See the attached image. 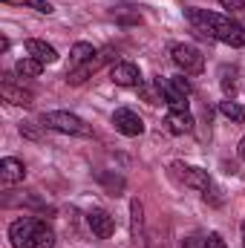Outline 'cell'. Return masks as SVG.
Masks as SVG:
<instances>
[{"label": "cell", "mask_w": 245, "mask_h": 248, "mask_svg": "<svg viewBox=\"0 0 245 248\" xmlns=\"http://www.w3.org/2000/svg\"><path fill=\"white\" fill-rule=\"evenodd\" d=\"M184 17L208 38L228 44V46H245V32L225 15L219 12H208V9H184Z\"/></svg>", "instance_id": "1"}, {"label": "cell", "mask_w": 245, "mask_h": 248, "mask_svg": "<svg viewBox=\"0 0 245 248\" xmlns=\"http://www.w3.org/2000/svg\"><path fill=\"white\" fill-rule=\"evenodd\" d=\"M9 240L15 248H55V231L44 219L20 217L9 225Z\"/></svg>", "instance_id": "2"}, {"label": "cell", "mask_w": 245, "mask_h": 248, "mask_svg": "<svg viewBox=\"0 0 245 248\" xmlns=\"http://www.w3.org/2000/svg\"><path fill=\"white\" fill-rule=\"evenodd\" d=\"M41 127H49L55 133H66V136H92V127L78 119L75 113H66V110H49L41 116Z\"/></svg>", "instance_id": "3"}, {"label": "cell", "mask_w": 245, "mask_h": 248, "mask_svg": "<svg viewBox=\"0 0 245 248\" xmlns=\"http://www.w3.org/2000/svg\"><path fill=\"white\" fill-rule=\"evenodd\" d=\"M170 176H173L179 185L202 190V193L214 185L211 176H208V170H202V168H196V165H184V162H170Z\"/></svg>", "instance_id": "4"}, {"label": "cell", "mask_w": 245, "mask_h": 248, "mask_svg": "<svg viewBox=\"0 0 245 248\" xmlns=\"http://www.w3.org/2000/svg\"><path fill=\"white\" fill-rule=\"evenodd\" d=\"M170 58H173V63L182 69L184 75H199L205 69V55L196 46H190V44H176L170 49Z\"/></svg>", "instance_id": "5"}, {"label": "cell", "mask_w": 245, "mask_h": 248, "mask_svg": "<svg viewBox=\"0 0 245 248\" xmlns=\"http://www.w3.org/2000/svg\"><path fill=\"white\" fill-rule=\"evenodd\" d=\"M0 95H3V101H9V104H15V107H32V101H35V95H32L23 84H17L12 75H3V81H0Z\"/></svg>", "instance_id": "6"}, {"label": "cell", "mask_w": 245, "mask_h": 248, "mask_svg": "<svg viewBox=\"0 0 245 248\" xmlns=\"http://www.w3.org/2000/svg\"><path fill=\"white\" fill-rule=\"evenodd\" d=\"M113 58H116V52H113V49H104V52H98L92 61L81 63V66H75V69H66V84H84L92 72H98L104 63L113 61Z\"/></svg>", "instance_id": "7"}, {"label": "cell", "mask_w": 245, "mask_h": 248, "mask_svg": "<svg viewBox=\"0 0 245 248\" xmlns=\"http://www.w3.org/2000/svg\"><path fill=\"white\" fill-rule=\"evenodd\" d=\"M110 81L116 84V87H141V72H138V66L130 61H116L113 63V69H110Z\"/></svg>", "instance_id": "8"}, {"label": "cell", "mask_w": 245, "mask_h": 248, "mask_svg": "<svg viewBox=\"0 0 245 248\" xmlns=\"http://www.w3.org/2000/svg\"><path fill=\"white\" fill-rule=\"evenodd\" d=\"M113 124H116V130H119L122 136H130V139L144 133V122H141V116L133 113V110H127V107H119V110L113 113Z\"/></svg>", "instance_id": "9"}, {"label": "cell", "mask_w": 245, "mask_h": 248, "mask_svg": "<svg viewBox=\"0 0 245 248\" xmlns=\"http://www.w3.org/2000/svg\"><path fill=\"white\" fill-rule=\"evenodd\" d=\"M87 225H90V231H92L98 240H110L113 231H116V219H113L107 211H101V208H92V211L87 214Z\"/></svg>", "instance_id": "10"}, {"label": "cell", "mask_w": 245, "mask_h": 248, "mask_svg": "<svg viewBox=\"0 0 245 248\" xmlns=\"http://www.w3.org/2000/svg\"><path fill=\"white\" fill-rule=\"evenodd\" d=\"M23 179H26V168H23V162H17V159L6 156V159L0 162V182L9 187V185L23 182Z\"/></svg>", "instance_id": "11"}, {"label": "cell", "mask_w": 245, "mask_h": 248, "mask_svg": "<svg viewBox=\"0 0 245 248\" xmlns=\"http://www.w3.org/2000/svg\"><path fill=\"white\" fill-rule=\"evenodd\" d=\"M26 52H29V58H35V61H41V63H55L58 61L55 46L46 44V41H41V38H29V41H26Z\"/></svg>", "instance_id": "12"}, {"label": "cell", "mask_w": 245, "mask_h": 248, "mask_svg": "<svg viewBox=\"0 0 245 248\" xmlns=\"http://www.w3.org/2000/svg\"><path fill=\"white\" fill-rule=\"evenodd\" d=\"M193 116L187 110H170L168 113V130L173 136H182V133H193Z\"/></svg>", "instance_id": "13"}, {"label": "cell", "mask_w": 245, "mask_h": 248, "mask_svg": "<svg viewBox=\"0 0 245 248\" xmlns=\"http://www.w3.org/2000/svg\"><path fill=\"white\" fill-rule=\"evenodd\" d=\"M219 87L228 98H234L240 90V69L237 66H219Z\"/></svg>", "instance_id": "14"}, {"label": "cell", "mask_w": 245, "mask_h": 248, "mask_svg": "<svg viewBox=\"0 0 245 248\" xmlns=\"http://www.w3.org/2000/svg\"><path fill=\"white\" fill-rule=\"evenodd\" d=\"M138 95L147 101V104H165V93H162V81L156 78V81H141V87H138Z\"/></svg>", "instance_id": "15"}, {"label": "cell", "mask_w": 245, "mask_h": 248, "mask_svg": "<svg viewBox=\"0 0 245 248\" xmlns=\"http://www.w3.org/2000/svg\"><path fill=\"white\" fill-rule=\"evenodd\" d=\"M92 55H98V52L92 49V44L78 41V44L72 46V52H69V69H75V66H81V63L92 61Z\"/></svg>", "instance_id": "16"}, {"label": "cell", "mask_w": 245, "mask_h": 248, "mask_svg": "<svg viewBox=\"0 0 245 248\" xmlns=\"http://www.w3.org/2000/svg\"><path fill=\"white\" fill-rule=\"evenodd\" d=\"M130 225H133V237L141 240L144 237V208H141L138 199L130 202Z\"/></svg>", "instance_id": "17"}, {"label": "cell", "mask_w": 245, "mask_h": 248, "mask_svg": "<svg viewBox=\"0 0 245 248\" xmlns=\"http://www.w3.org/2000/svg\"><path fill=\"white\" fill-rule=\"evenodd\" d=\"M222 9H228V17L245 32V0H219Z\"/></svg>", "instance_id": "18"}, {"label": "cell", "mask_w": 245, "mask_h": 248, "mask_svg": "<svg viewBox=\"0 0 245 248\" xmlns=\"http://www.w3.org/2000/svg\"><path fill=\"white\" fill-rule=\"evenodd\" d=\"M15 72H17L20 78H38V75L44 72V63L35 61V58H20V61L15 63Z\"/></svg>", "instance_id": "19"}, {"label": "cell", "mask_w": 245, "mask_h": 248, "mask_svg": "<svg viewBox=\"0 0 245 248\" xmlns=\"http://www.w3.org/2000/svg\"><path fill=\"white\" fill-rule=\"evenodd\" d=\"M219 113H222L225 119L237 122V124H243V122H245V107H243V104H237V101H231V98L219 101Z\"/></svg>", "instance_id": "20"}, {"label": "cell", "mask_w": 245, "mask_h": 248, "mask_svg": "<svg viewBox=\"0 0 245 248\" xmlns=\"http://www.w3.org/2000/svg\"><path fill=\"white\" fill-rule=\"evenodd\" d=\"M3 3H9V6H26V9H35L38 15H52L55 12V6L46 3V0H3Z\"/></svg>", "instance_id": "21"}, {"label": "cell", "mask_w": 245, "mask_h": 248, "mask_svg": "<svg viewBox=\"0 0 245 248\" xmlns=\"http://www.w3.org/2000/svg\"><path fill=\"white\" fill-rule=\"evenodd\" d=\"M101 182L113 190V196H119V190L124 187V179H122V176H110V173H101Z\"/></svg>", "instance_id": "22"}, {"label": "cell", "mask_w": 245, "mask_h": 248, "mask_svg": "<svg viewBox=\"0 0 245 248\" xmlns=\"http://www.w3.org/2000/svg\"><path fill=\"white\" fill-rule=\"evenodd\" d=\"M170 87H173L176 93H182V95H190V84L184 81V75H173V78H170Z\"/></svg>", "instance_id": "23"}, {"label": "cell", "mask_w": 245, "mask_h": 248, "mask_svg": "<svg viewBox=\"0 0 245 248\" xmlns=\"http://www.w3.org/2000/svg\"><path fill=\"white\" fill-rule=\"evenodd\" d=\"M20 136H26L32 141H41V133L35 130V124H20Z\"/></svg>", "instance_id": "24"}, {"label": "cell", "mask_w": 245, "mask_h": 248, "mask_svg": "<svg viewBox=\"0 0 245 248\" xmlns=\"http://www.w3.org/2000/svg\"><path fill=\"white\" fill-rule=\"evenodd\" d=\"M205 248H228V246H225V240L219 234H208L205 237Z\"/></svg>", "instance_id": "25"}, {"label": "cell", "mask_w": 245, "mask_h": 248, "mask_svg": "<svg viewBox=\"0 0 245 248\" xmlns=\"http://www.w3.org/2000/svg\"><path fill=\"white\" fill-rule=\"evenodd\" d=\"M182 248H205V240L199 243V237H187V240H184V246H182Z\"/></svg>", "instance_id": "26"}, {"label": "cell", "mask_w": 245, "mask_h": 248, "mask_svg": "<svg viewBox=\"0 0 245 248\" xmlns=\"http://www.w3.org/2000/svg\"><path fill=\"white\" fill-rule=\"evenodd\" d=\"M237 156H240V159L245 162V136L240 139V144H237Z\"/></svg>", "instance_id": "27"}, {"label": "cell", "mask_w": 245, "mask_h": 248, "mask_svg": "<svg viewBox=\"0 0 245 248\" xmlns=\"http://www.w3.org/2000/svg\"><path fill=\"white\" fill-rule=\"evenodd\" d=\"M243 248H245V222H243Z\"/></svg>", "instance_id": "28"}]
</instances>
